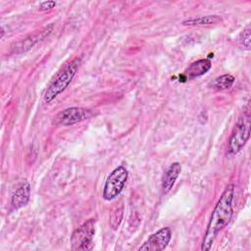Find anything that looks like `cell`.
<instances>
[{"instance_id":"6da1fadb","label":"cell","mask_w":251,"mask_h":251,"mask_svg":"<svg viewBox=\"0 0 251 251\" xmlns=\"http://www.w3.org/2000/svg\"><path fill=\"white\" fill-rule=\"evenodd\" d=\"M235 185L228 184L221 194L208 223L206 232L201 244V250L207 251L212 247L217 235L230 222L233 215V198Z\"/></svg>"},{"instance_id":"7a4b0ae2","label":"cell","mask_w":251,"mask_h":251,"mask_svg":"<svg viewBox=\"0 0 251 251\" xmlns=\"http://www.w3.org/2000/svg\"><path fill=\"white\" fill-rule=\"evenodd\" d=\"M79 66V59L75 58L68 63L51 80L43 94V102L51 103L57 96L63 93L72 82Z\"/></svg>"},{"instance_id":"3957f363","label":"cell","mask_w":251,"mask_h":251,"mask_svg":"<svg viewBox=\"0 0 251 251\" xmlns=\"http://www.w3.org/2000/svg\"><path fill=\"white\" fill-rule=\"evenodd\" d=\"M250 112L247 109L239 117L229 136L227 144V153L229 155L237 154L244 147L250 137Z\"/></svg>"},{"instance_id":"277c9868","label":"cell","mask_w":251,"mask_h":251,"mask_svg":"<svg viewBox=\"0 0 251 251\" xmlns=\"http://www.w3.org/2000/svg\"><path fill=\"white\" fill-rule=\"evenodd\" d=\"M128 178V171L124 165L115 168L107 176L103 187V199L111 201L121 194Z\"/></svg>"},{"instance_id":"5b68a950","label":"cell","mask_w":251,"mask_h":251,"mask_svg":"<svg viewBox=\"0 0 251 251\" xmlns=\"http://www.w3.org/2000/svg\"><path fill=\"white\" fill-rule=\"evenodd\" d=\"M95 234V220L89 219L74 230L71 235V248L73 250H91L94 246L93 236Z\"/></svg>"},{"instance_id":"8992f818","label":"cell","mask_w":251,"mask_h":251,"mask_svg":"<svg viewBox=\"0 0 251 251\" xmlns=\"http://www.w3.org/2000/svg\"><path fill=\"white\" fill-rule=\"evenodd\" d=\"M172 238V230L169 226L162 227L152 233L147 240L138 248L139 251H159L164 250Z\"/></svg>"},{"instance_id":"52a82bcc","label":"cell","mask_w":251,"mask_h":251,"mask_svg":"<svg viewBox=\"0 0 251 251\" xmlns=\"http://www.w3.org/2000/svg\"><path fill=\"white\" fill-rule=\"evenodd\" d=\"M92 113L88 109L71 107L59 112L56 116V123L63 126H73L88 119Z\"/></svg>"},{"instance_id":"ba28073f","label":"cell","mask_w":251,"mask_h":251,"mask_svg":"<svg viewBox=\"0 0 251 251\" xmlns=\"http://www.w3.org/2000/svg\"><path fill=\"white\" fill-rule=\"evenodd\" d=\"M30 196V184L27 180H22L17 188L14 190L11 196V204L14 209H20L25 206L29 200Z\"/></svg>"},{"instance_id":"9c48e42d","label":"cell","mask_w":251,"mask_h":251,"mask_svg":"<svg viewBox=\"0 0 251 251\" xmlns=\"http://www.w3.org/2000/svg\"><path fill=\"white\" fill-rule=\"evenodd\" d=\"M180 172H181V166L178 162H175L170 165V167L167 169V171L165 172L162 177L163 193H168L173 188Z\"/></svg>"},{"instance_id":"30bf717a","label":"cell","mask_w":251,"mask_h":251,"mask_svg":"<svg viewBox=\"0 0 251 251\" xmlns=\"http://www.w3.org/2000/svg\"><path fill=\"white\" fill-rule=\"evenodd\" d=\"M212 67V63L208 59H200L191 63L185 71L187 78H194L205 75Z\"/></svg>"},{"instance_id":"8fae6325","label":"cell","mask_w":251,"mask_h":251,"mask_svg":"<svg viewBox=\"0 0 251 251\" xmlns=\"http://www.w3.org/2000/svg\"><path fill=\"white\" fill-rule=\"evenodd\" d=\"M52 28H53V25H50L49 26L45 27L43 30H40L39 32L37 33H34L32 35H29L28 37H26L23 42H21V45L18 47V48H21L22 51L21 52H25L26 50H28L30 47L33 46L34 43H36L37 41L41 40L42 38H44L46 35H48L51 31H52Z\"/></svg>"},{"instance_id":"7c38bea8","label":"cell","mask_w":251,"mask_h":251,"mask_svg":"<svg viewBox=\"0 0 251 251\" xmlns=\"http://www.w3.org/2000/svg\"><path fill=\"white\" fill-rule=\"evenodd\" d=\"M222 21V18L218 15L202 16L197 19H189L182 22L183 25H208L218 24Z\"/></svg>"},{"instance_id":"4fadbf2b","label":"cell","mask_w":251,"mask_h":251,"mask_svg":"<svg viewBox=\"0 0 251 251\" xmlns=\"http://www.w3.org/2000/svg\"><path fill=\"white\" fill-rule=\"evenodd\" d=\"M233 82H234V76H232L231 75L226 74L215 78L212 84H213V87L217 89H227L233 84Z\"/></svg>"},{"instance_id":"5bb4252c","label":"cell","mask_w":251,"mask_h":251,"mask_svg":"<svg viewBox=\"0 0 251 251\" xmlns=\"http://www.w3.org/2000/svg\"><path fill=\"white\" fill-rule=\"evenodd\" d=\"M123 217H124V207H123V205H121L119 207H116L112 211V213L110 215L109 224H110V226L113 229H117L120 226V225L123 221Z\"/></svg>"},{"instance_id":"9a60e30c","label":"cell","mask_w":251,"mask_h":251,"mask_svg":"<svg viewBox=\"0 0 251 251\" xmlns=\"http://www.w3.org/2000/svg\"><path fill=\"white\" fill-rule=\"evenodd\" d=\"M250 25H248L240 33L239 36V42L240 44L246 49L249 50L250 49Z\"/></svg>"},{"instance_id":"2e32d148","label":"cell","mask_w":251,"mask_h":251,"mask_svg":"<svg viewBox=\"0 0 251 251\" xmlns=\"http://www.w3.org/2000/svg\"><path fill=\"white\" fill-rule=\"evenodd\" d=\"M56 6V2L55 1H44L40 4V10L42 11H47V10H51L52 8H54Z\"/></svg>"}]
</instances>
